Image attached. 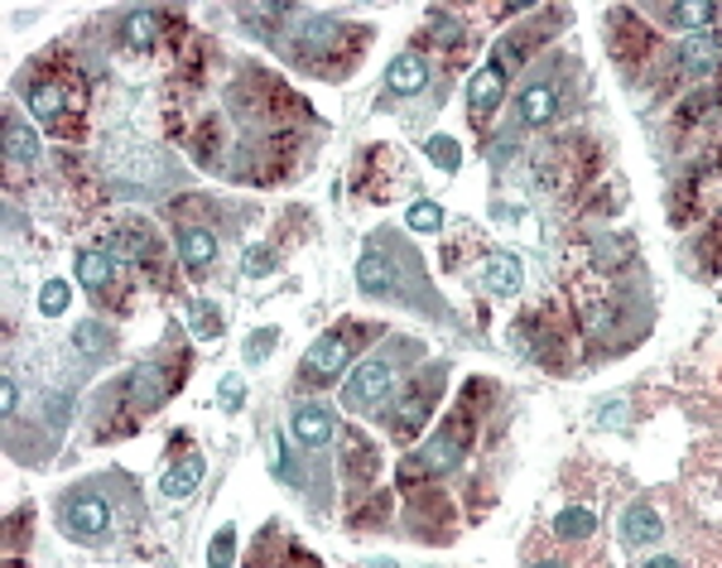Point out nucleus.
Segmentation results:
<instances>
[{"instance_id":"nucleus-1","label":"nucleus","mask_w":722,"mask_h":568,"mask_svg":"<svg viewBox=\"0 0 722 568\" xmlns=\"http://www.w3.org/2000/svg\"><path fill=\"white\" fill-rule=\"evenodd\" d=\"M20 97L30 102V116L63 145H78L87 135V78L63 48H44L34 63H24Z\"/></svg>"},{"instance_id":"nucleus-2","label":"nucleus","mask_w":722,"mask_h":568,"mask_svg":"<svg viewBox=\"0 0 722 568\" xmlns=\"http://www.w3.org/2000/svg\"><path fill=\"white\" fill-rule=\"evenodd\" d=\"M295 34L299 40L289 44V54H295V63L319 73V78H347L366 44V30H342L333 20H309Z\"/></svg>"},{"instance_id":"nucleus-3","label":"nucleus","mask_w":722,"mask_h":568,"mask_svg":"<svg viewBox=\"0 0 722 568\" xmlns=\"http://www.w3.org/2000/svg\"><path fill=\"white\" fill-rule=\"evenodd\" d=\"M530 48H535V40H530V34H506V40L491 48V58L473 73V82H467V111H473V125H477V131H487L491 111H497L501 97H506V82H511L515 68H521V63L530 58Z\"/></svg>"},{"instance_id":"nucleus-4","label":"nucleus","mask_w":722,"mask_h":568,"mask_svg":"<svg viewBox=\"0 0 722 568\" xmlns=\"http://www.w3.org/2000/svg\"><path fill=\"white\" fill-rule=\"evenodd\" d=\"M376 337V327L371 323H362V319H347V323H337V327H327V333L313 343L309 352H303V361H299V386L303 390H323V386H333L342 371H347V361L357 357V352L366 347Z\"/></svg>"},{"instance_id":"nucleus-5","label":"nucleus","mask_w":722,"mask_h":568,"mask_svg":"<svg viewBox=\"0 0 722 568\" xmlns=\"http://www.w3.org/2000/svg\"><path fill=\"white\" fill-rule=\"evenodd\" d=\"M184 376H188V352H159V357L141 361L125 376V400H131L135 414H149L184 386Z\"/></svg>"},{"instance_id":"nucleus-6","label":"nucleus","mask_w":722,"mask_h":568,"mask_svg":"<svg viewBox=\"0 0 722 568\" xmlns=\"http://www.w3.org/2000/svg\"><path fill=\"white\" fill-rule=\"evenodd\" d=\"M125 275H131V265H125L107 242L87 246L78 256V280H82V289L97 299V304L131 309V285H125Z\"/></svg>"},{"instance_id":"nucleus-7","label":"nucleus","mask_w":722,"mask_h":568,"mask_svg":"<svg viewBox=\"0 0 722 568\" xmlns=\"http://www.w3.org/2000/svg\"><path fill=\"white\" fill-rule=\"evenodd\" d=\"M107 246L116 250L131 270L149 275L155 285H169V256H164V246H159V236L149 222H121L116 232L107 236Z\"/></svg>"},{"instance_id":"nucleus-8","label":"nucleus","mask_w":722,"mask_h":568,"mask_svg":"<svg viewBox=\"0 0 722 568\" xmlns=\"http://www.w3.org/2000/svg\"><path fill=\"white\" fill-rule=\"evenodd\" d=\"M390 390H396V366H390L386 357H371L347 376V386H342V405L347 410H376V405H386L390 400Z\"/></svg>"},{"instance_id":"nucleus-9","label":"nucleus","mask_w":722,"mask_h":568,"mask_svg":"<svg viewBox=\"0 0 722 568\" xmlns=\"http://www.w3.org/2000/svg\"><path fill=\"white\" fill-rule=\"evenodd\" d=\"M174 242H179V265H184V275H193V280H208L212 275V265H218V232H212V222H184L174 226Z\"/></svg>"},{"instance_id":"nucleus-10","label":"nucleus","mask_w":722,"mask_h":568,"mask_svg":"<svg viewBox=\"0 0 722 568\" xmlns=\"http://www.w3.org/2000/svg\"><path fill=\"white\" fill-rule=\"evenodd\" d=\"M188 30H174V15L169 10H131L121 24V44L131 48V54H155L159 40H174L179 44Z\"/></svg>"},{"instance_id":"nucleus-11","label":"nucleus","mask_w":722,"mask_h":568,"mask_svg":"<svg viewBox=\"0 0 722 568\" xmlns=\"http://www.w3.org/2000/svg\"><path fill=\"white\" fill-rule=\"evenodd\" d=\"M63 525H68V535L78 539V545H97V539L111 535V506L92 491H82V497L63 501Z\"/></svg>"},{"instance_id":"nucleus-12","label":"nucleus","mask_w":722,"mask_h":568,"mask_svg":"<svg viewBox=\"0 0 722 568\" xmlns=\"http://www.w3.org/2000/svg\"><path fill=\"white\" fill-rule=\"evenodd\" d=\"M434 400H438V371L429 376L420 390H404V396L396 400V410H390V434H396L400 444H410V438L429 424V410H434Z\"/></svg>"},{"instance_id":"nucleus-13","label":"nucleus","mask_w":722,"mask_h":568,"mask_svg":"<svg viewBox=\"0 0 722 568\" xmlns=\"http://www.w3.org/2000/svg\"><path fill=\"white\" fill-rule=\"evenodd\" d=\"M622 545L626 549H655L665 539V521H660V511L651 506V501H631V506L622 511Z\"/></svg>"},{"instance_id":"nucleus-14","label":"nucleus","mask_w":722,"mask_h":568,"mask_svg":"<svg viewBox=\"0 0 722 568\" xmlns=\"http://www.w3.org/2000/svg\"><path fill=\"white\" fill-rule=\"evenodd\" d=\"M481 265V289L487 294H497V299H515L525 289V270H521V260L515 256H506V250H487V256L477 260Z\"/></svg>"},{"instance_id":"nucleus-15","label":"nucleus","mask_w":722,"mask_h":568,"mask_svg":"<svg viewBox=\"0 0 722 568\" xmlns=\"http://www.w3.org/2000/svg\"><path fill=\"white\" fill-rule=\"evenodd\" d=\"M612 54L626 68H636L641 54H651V30L641 24L636 10H612Z\"/></svg>"},{"instance_id":"nucleus-16","label":"nucleus","mask_w":722,"mask_h":568,"mask_svg":"<svg viewBox=\"0 0 722 568\" xmlns=\"http://www.w3.org/2000/svg\"><path fill=\"white\" fill-rule=\"evenodd\" d=\"M559 102H564L559 78H540V82H530L525 92L515 97V116H521V125H549L554 111H559Z\"/></svg>"},{"instance_id":"nucleus-17","label":"nucleus","mask_w":722,"mask_h":568,"mask_svg":"<svg viewBox=\"0 0 722 568\" xmlns=\"http://www.w3.org/2000/svg\"><path fill=\"white\" fill-rule=\"evenodd\" d=\"M429 78H434V63H429L424 48H404V54L386 68V87L396 97H414V92H424Z\"/></svg>"},{"instance_id":"nucleus-18","label":"nucleus","mask_w":722,"mask_h":568,"mask_svg":"<svg viewBox=\"0 0 722 568\" xmlns=\"http://www.w3.org/2000/svg\"><path fill=\"white\" fill-rule=\"evenodd\" d=\"M40 159V135H34V125L20 116V111H5V164H10V183L20 179L24 164Z\"/></svg>"},{"instance_id":"nucleus-19","label":"nucleus","mask_w":722,"mask_h":568,"mask_svg":"<svg viewBox=\"0 0 722 568\" xmlns=\"http://www.w3.org/2000/svg\"><path fill=\"white\" fill-rule=\"evenodd\" d=\"M679 68L689 73V78H713V73L722 68V40L713 30H703V34H689L679 48Z\"/></svg>"},{"instance_id":"nucleus-20","label":"nucleus","mask_w":722,"mask_h":568,"mask_svg":"<svg viewBox=\"0 0 722 568\" xmlns=\"http://www.w3.org/2000/svg\"><path fill=\"white\" fill-rule=\"evenodd\" d=\"M289 434H295L303 448H323V444H333L337 420H333V410H323V405H299L295 420H289Z\"/></svg>"},{"instance_id":"nucleus-21","label":"nucleus","mask_w":722,"mask_h":568,"mask_svg":"<svg viewBox=\"0 0 722 568\" xmlns=\"http://www.w3.org/2000/svg\"><path fill=\"white\" fill-rule=\"evenodd\" d=\"M202 472H208V467H202V458H184V463H174L169 472H164L159 491H164L169 501H184V497H193V487L202 482Z\"/></svg>"},{"instance_id":"nucleus-22","label":"nucleus","mask_w":722,"mask_h":568,"mask_svg":"<svg viewBox=\"0 0 722 568\" xmlns=\"http://www.w3.org/2000/svg\"><path fill=\"white\" fill-rule=\"evenodd\" d=\"M357 285L366 289V294H396V270L386 265V256L366 250L362 265H357Z\"/></svg>"},{"instance_id":"nucleus-23","label":"nucleus","mask_w":722,"mask_h":568,"mask_svg":"<svg viewBox=\"0 0 722 568\" xmlns=\"http://www.w3.org/2000/svg\"><path fill=\"white\" fill-rule=\"evenodd\" d=\"M554 535L559 539H592L598 535V515H592L588 506H564L559 515H554Z\"/></svg>"},{"instance_id":"nucleus-24","label":"nucleus","mask_w":722,"mask_h":568,"mask_svg":"<svg viewBox=\"0 0 722 568\" xmlns=\"http://www.w3.org/2000/svg\"><path fill=\"white\" fill-rule=\"evenodd\" d=\"M660 15L669 24H679V30H693V34H703V30H713V20H718V5H665Z\"/></svg>"},{"instance_id":"nucleus-25","label":"nucleus","mask_w":722,"mask_h":568,"mask_svg":"<svg viewBox=\"0 0 722 568\" xmlns=\"http://www.w3.org/2000/svg\"><path fill=\"white\" fill-rule=\"evenodd\" d=\"M347 477L352 482H371L376 477V448L362 434H347Z\"/></svg>"},{"instance_id":"nucleus-26","label":"nucleus","mask_w":722,"mask_h":568,"mask_svg":"<svg viewBox=\"0 0 722 568\" xmlns=\"http://www.w3.org/2000/svg\"><path fill=\"white\" fill-rule=\"evenodd\" d=\"M188 327H193V337H218L226 327V313L218 304H208V299H193L188 304Z\"/></svg>"},{"instance_id":"nucleus-27","label":"nucleus","mask_w":722,"mask_h":568,"mask_svg":"<svg viewBox=\"0 0 722 568\" xmlns=\"http://www.w3.org/2000/svg\"><path fill=\"white\" fill-rule=\"evenodd\" d=\"M232 559H236V530L222 525L218 539H212V549H208V564L212 568H232Z\"/></svg>"},{"instance_id":"nucleus-28","label":"nucleus","mask_w":722,"mask_h":568,"mask_svg":"<svg viewBox=\"0 0 722 568\" xmlns=\"http://www.w3.org/2000/svg\"><path fill=\"white\" fill-rule=\"evenodd\" d=\"M429 159L453 174L463 164V149H458V141H448V135H434V141H429Z\"/></svg>"},{"instance_id":"nucleus-29","label":"nucleus","mask_w":722,"mask_h":568,"mask_svg":"<svg viewBox=\"0 0 722 568\" xmlns=\"http://www.w3.org/2000/svg\"><path fill=\"white\" fill-rule=\"evenodd\" d=\"M68 299H73V294H68V280H48V285L40 289V309L48 313V319H58V313L68 309Z\"/></svg>"},{"instance_id":"nucleus-30","label":"nucleus","mask_w":722,"mask_h":568,"mask_svg":"<svg viewBox=\"0 0 722 568\" xmlns=\"http://www.w3.org/2000/svg\"><path fill=\"white\" fill-rule=\"evenodd\" d=\"M410 226H414V232H438V226H443V208L438 203H414L410 208Z\"/></svg>"},{"instance_id":"nucleus-31","label":"nucleus","mask_w":722,"mask_h":568,"mask_svg":"<svg viewBox=\"0 0 722 568\" xmlns=\"http://www.w3.org/2000/svg\"><path fill=\"white\" fill-rule=\"evenodd\" d=\"M241 270H246L251 280H256V275H270V270H275V250H270V246H251V250H246V265H241Z\"/></svg>"},{"instance_id":"nucleus-32","label":"nucleus","mask_w":722,"mask_h":568,"mask_svg":"<svg viewBox=\"0 0 722 568\" xmlns=\"http://www.w3.org/2000/svg\"><path fill=\"white\" fill-rule=\"evenodd\" d=\"M275 327H260V333H251V343H246V361H265L270 357V347H275Z\"/></svg>"},{"instance_id":"nucleus-33","label":"nucleus","mask_w":722,"mask_h":568,"mask_svg":"<svg viewBox=\"0 0 722 568\" xmlns=\"http://www.w3.org/2000/svg\"><path fill=\"white\" fill-rule=\"evenodd\" d=\"M218 400H222V410H241V400H246V386H241V376H222Z\"/></svg>"},{"instance_id":"nucleus-34","label":"nucleus","mask_w":722,"mask_h":568,"mask_svg":"<svg viewBox=\"0 0 722 568\" xmlns=\"http://www.w3.org/2000/svg\"><path fill=\"white\" fill-rule=\"evenodd\" d=\"M78 347L82 352H101V327L97 323H82L78 327Z\"/></svg>"},{"instance_id":"nucleus-35","label":"nucleus","mask_w":722,"mask_h":568,"mask_svg":"<svg viewBox=\"0 0 722 568\" xmlns=\"http://www.w3.org/2000/svg\"><path fill=\"white\" fill-rule=\"evenodd\" d=\"M641 568H684V559H679V554H651Z\"/></svg>"},{"instance_id":"nucleus-36","label":"nucleus","mask_w":722,"mask_h":568,"mask_svg":"<svg viewBox=\"0 0 722 568\" xmlns=\"http://www.w3.org/2000/svg\"><path fill=\"white\" fill-rule=\"evenodd\" d=\"M15 400H20V390H15V381H5V420L15 414Z\"/></svg>"},{"instance_id":"nucleus-37","label":"nucleus","mask_w":722,"mask_h":568,"mask_svg":"<svg viewBox=\"0 0 722 568\" xmlns=\"http://www.w3.org/2000/svg\"><path fill=\"white\" fill-rule=\"evenodd\" d=\"M530 568H574V564H559V559H540V564H530Z\"/></svg>"},{"instance_id":"nucleus-38","label":"nucleus","mask_w":722,"mask_h":568,"mask_svg":"<svg viewBox=\"0 0 722 568\" xmlns=\"http://www.w3.org/2000/svg\"><path fill=\"white\" fill-rule=\"evenodd\" d=\"M5 568H24V559L20 554H5Z\"/></svg>"},{"instance_id":"nucleus-39","label":"nucleus","mask_w":722,"mask_h":568,"mask_svg":"<svg viewBox=\"0 0 722 568\" xmlns=\"http://www.w3.org/2000/svg\"><path fill=\"white\" fill-rule=\"evenodd\" d=\"M376 568H396V564H390V559H381V564H376Z\"/></svg>"}]
</instances>
